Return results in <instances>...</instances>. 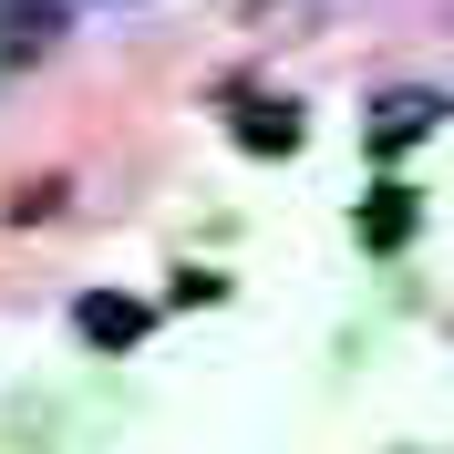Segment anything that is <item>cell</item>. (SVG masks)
<instances>
[{
    "instance_id": "cell-1",
    "label": "cell",
    "mask_w": 454,
    "mask_h": 454,
    "mask_svg": "<svg viewBox=\"0 0 454 454\" xmlns=\"http://www.w3.org/2000/svg\"><path fill=\"white\" fill-rule=\"evenodd\" d=\"M434 114H444V93H393V104H382V124H372V145H413Z\"/></svg>"
},
{
    "instance_id": "cell-2",
    "label": "cell",
    "mask_w": 454,
    "mask_h": 454,
    "mask_svg": "<svg viewBox=\"0 0 454 454\" xmlns=\"http://www.w3.org/2000/svg\"><path fill=\"white\" fill-rule=\"evenodd\" d=\"M83 331H93V340H135L145 310H135V300H83Z\"/></svg>"
}]
</instances>
